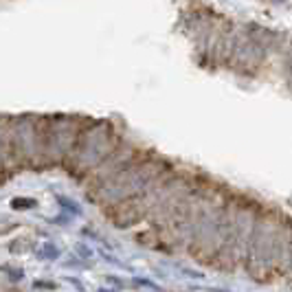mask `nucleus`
Returning a JSON list of instances; mask_svg holds the SVG:
<instances>
[{
  "mask_svg": "<svg viewBox=\"0 0 292 292\" xmlns=\"http://www.w3.org/2000/svg\"><path fill=\"white\" fill-rule=\"evenodd\" d=\"M292 253V218L262 205L251 233L244 271L255 284L286 282Z\"/></svg>",
  "mask_w": 292,
  "mask_h": 292,
  "instance_id": "1",
  "label": "nucleus"
},
{
  "mask_svg": "<svg viewBox=\"0 0 292 292\" xmlns=\"http://www.w3.org/2000/svg\"><path fill=\"white\" fill-rule=\"evenodd\" d=\"M229 194H231V187L218 183V180H211V185H209L205 194L200 216H198L196 229L191 233L189 249H187V255L200 264V266L211 268L213 260H216L220 224H222V213H224V207H227Z\"/></svg>",
  "mask_w": 292,
  "mask_h": 292,
  "instance_id": "3",
  "label": "nucleus"
},
{
  "mask_svg": "<svg viewBox=\"0 0 292 292\" xmlns=\"http://www.w3.org/2000/svg\"><path fill=\"white\" fill-rule=\"evenodd\" d=\"M262 211V202L244 191L231 189L227 207L220 224L218 251L211 268L218 273L244 271L246 253H249L251 233L255 229L257 216Z\"/></svg>",
  "mask_w": 292,
  "mask_h": 292,
  "instance_id": "2",
  "label": "nucleus"
},
{
  "mask_svg": "<svg viewBox=\"0 0 292 292\" xmlns=\"http://www.w3.org/2000/svg\"><path fill=\"white\" fill-rule=\"evenodd\" d=\"M286 282L292 284V253H290V268H288V277H286Z\"/></svg>",
  "mask_w": 292,
  "mask_h": 292,
  "instance_id": "4",
  "label": "nucleus"
}]
</instances>
